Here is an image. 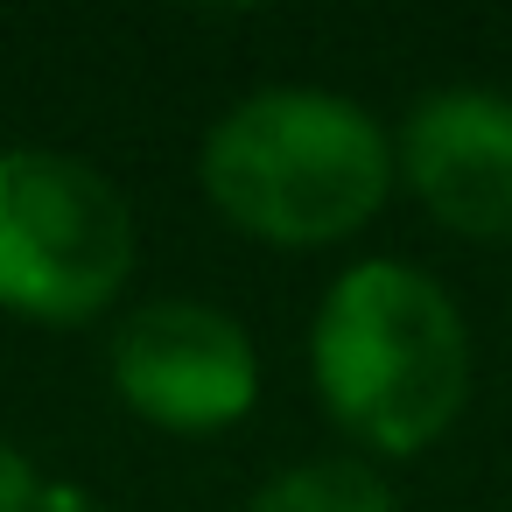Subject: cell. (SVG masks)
<instances>
[{
	"instance_id": "obj_1",
	"label": "cell",
	"mask_w": 512,
	"mask_h": 512,
	"mask_svg": "<svg viewBox=\"0 0 512 512\" xmlns=\"http://www.w3.org/2000/svg\"><path fill=\"white\" fill-rule=\"evenodd\" d=\"M211 211L281 253H323L365 232L393 197V134L344 92L267 85L218 113L197 148Z\"/></svg>"
},
{
	"instance_id": "obj_6",
	"label": "cell",
	"mask_w": 512,
	"mask_h": 512,
	"mask_svg": "<svg viewBox=\"0 0 512 512\" xmlns=\"http://www.w3.org/2000/svg\"><path fill=\"white\" fill-rule=\"evenodd\" d=\"M246 512H393V484L365 456H309L281 477H267Z\"/></svg>"
},
{
	"instance_id": "obj_3",
	"label": "cell",
	"mask_w": 512,
	"mask_h": 512,
	"mask_svg": "<svg viewBox=\"0 0 512 512\" xmlns=\"http://www.w3.org/2000/svg\"><path fill=\"white\" fill-rule=\"evenodd\" d=\"M141 260L134 204L71 148H0V309L22 323H99Z\"/></svg>"
},
{
	"instance_id": "obj_2",
	"label": "cell",
	"mask_w": 512,
	"mask_h": 512,
	"mask_svg": "<svg viewBox=\"0 0 512 512\" xmlns=\"http://www.w3.org/2000/svg\"><path fill=\"white\" fill-rule=\"evenodd\" d=\"M323 414L372 456L435 449L470 407V330L449 288L407 260L344 267L309 323Z\"/></svg>"
},
{
	"instance_id": "obj_4",
	"label": "cell",
	"mask_w": 512,
	"mask_h": 512,
	"mask_svg": "<svg viewBox=\"0 0 512 512\" xmlns=\"http://www.w3.org/2000/svg\"><path fill=\"white\" fill-rule=\"evenodd\" d=\"M106 379L127 414L169 435H218L260 400V351L246 323L197 295H155L106 337Z\"/></svg>"
},
{
	"instance_id": "obj_5",
	"label": "cell",
	"mask_w": 512,
	"mask_h": 512,
	"mask_svg": "<svg viewBox=\"0 0 512 512\" xmlns=\"http://www.w3.org/2000/svg\"><path fill=\"white\" fill-rule=\"evenodd\" d=\"M393 183L456 239H512V99L484 85L428 92L393 134Z\"/></svg>"
},
{
	"instance_id": "obj_7",
	"label": "cell",
	"mask_w": 512,
	"mask_h": 512,
	"mask_svg": "<svg viewBox=\"0 0 512 512\" xmlns=\"http://www.w3.org/2000/svg\"><path fill=\"white\" fill-rule=\"evenodd\" d=\"M0 512H99L85 491L43 477L36 463H22L8 442H0Z\"/></svg>"
}]
</instances>
